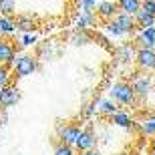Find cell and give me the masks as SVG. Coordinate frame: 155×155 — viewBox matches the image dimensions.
Segmentation results:
<instances>
[{
	"mask_svg": "<svg viewBox=\"0 0 155 155\" xmlns=\"http://www.w3.org/2000/svg\"><path fill=\"white\" fill-rule=\"evenodd\" d=\"M109 99L115 101L117 105H121V107L137 103V97H135V93H133V87H131V83H127V81H119V83H115V85L111 87L109 89Z\"/></svg>",
	"mask_w": 155,
	"mask_h": 155,
	"instance_id": "obj_1",
	"label": "cell"
},
{
	"mask_svg": "<svg viewBox=\"0 0 155 155\" xmlns=\"http://www.w3.org/2000/svg\"><path fill=\"white\" fill-rule=\"evenodd\" d=\"M38 69V63H36V57L32 54H16L14 57V63H12V71L16 77H30L35 71Z\"/></svg>",
	"mask_w": 155,
	"mask_h": 155,
	"instance_id": "obj_2",
	"label": "cell"
},
{
	"mask_svg": "<svg viewBox=\"0 0 155 155\" xmlns=\"http://www.w3.org/2000/svg\"><path fill=\"white\" fill-rule=\"evenodd\" d=\"M95 145H97V135L93 133L91 127H87V129H81L79 137H77V141H75L73 147H75L79 153H85V151H93Z\"/></svg>",
	"mask_w": 155,
	"mask_h": 155,
	"instance_id": "obj_3",
	"label": "cell"
},
{
	"mask_svg": "<svg viewBox=\"0 0 155 155\" xmlns=\"http://www.w3.org/2000/svg\"><path fill=\"white\" fill-rule=\"evenodd\" d=\"M131 87H133V93H135L137 101H145L153 91V81H151V77H135Z\"/></svg>",
	"mask_w": 155,
	"mask_h": 155,
	"instance_id": "obj_4",
	"label": "cell"
},
{
	"mask_svg": "<svg viewBox=\"0 0 155 155\" xmlns=\"http://www.w3.org/2000/svg\"><path fill=\"white\" fill-rule=\"evenodd\" d=\"M20 101V91L18 87L14 85H8V87H2L0 89V109H8V107H14V105Z\"/></svg>",
	"mask_w": 155,
	"mask_h": 155,
	"instance_id": "obj_5",
	"label": "cell"
},
{
	"mask_svg": "<svg viewBox=\"0 0 155 155\" xmlns=\"http://www.w3.org/2000/svg\"><path fill=\"white\" fill-rule=\"evenodd\" d=\"M135 63L141 71H155V48H137Z\"/></svg>",
	"mask_w": 155,
	"mask_h": 155,
	"instance_id": "obj_6",
	"label": "cell"
},
{
	"mask_svg": "<svg viewBox=\"0 0 155 155\" xmlns=\"http://www.w3.org/2000/svg\"><path fill=\"white\" fill-rule=\"evenodd\" d=\"M79 133H81V127H77V125H58L57 127V135L61 139V143L71 145V147L75 145Z\"/></svg>",
	"mask_w": 155,
	"mask_h": 155,
	"instance_id": "obj_7",
	"label": "cell"
},
{
	"mask_svg": "<svg viewBox=\"0 0 155 155\" xmlns=\"http://www.w3.org/2000/svg\"><path fill=\"white\" fill-rule=\"evenodd\" d=\"M14 57H16V46L12 45L8 38H0V64L12 67Z\"/></svg>",
	"mask_w": 155,
	"mask_h": 155,
	"instance_id": "obj_8",
	"label": "cell"
},
{
	"mask_svg": "<svg viewBox=\"0 0 155 155\" xmlns=\"http://www.w3.org/2000/svg\"><path fill=\"white\" fill-rule=\"evenodd\" d=\"M135 45L137 48H155V26L139 30L135 36Z\"/></svg>",
	"mask_w": 155,
	"mask_h": 155,
	"instance_id": "obj_9",
	"label": "cell"
},
{
	"mask_svg": "<svg viewBox=\"0 0 155 155\" xmlns=\"http://www.w3.org/2000/svg\"><path fill=\"white\" fill-rule=\"evenodd\" d=\"M97 16L99 18H103L105 22L107 20H113V18L117 16V2H113V0H103V2H99L97 4Z\"/></svg>",
	"mask_w": 155,
	"mask_h": 155,
	"instance_id": "obj_10",
	"label": "cell"
},
{
	"mask_svg": "<svg viewBox=\"0 0 155 155\" xmlns=\"http://www.w3.org/2000/svg\"><path fill=\"white\" fill-rule=\"evenodd\" d=\"M135 52H137V46L133 45V42H123V45L117 48V58L125 64L133 63V61H135Z\"/></svg>",
	"mask_w": 155,
	"mask_h": 155,
	"instance_id": "obj_11",
	"label": "cell"
},
{
	"mask_svg": "<svg viewBox=\"0 0 155 155\" xmlns=\"http://www.w3.org/2000/svg\"><path fill=\"white\" fill-rule=\"evenodd\" d=\"M117 22V26H119L121 30H123V35H133L135 32V20H133V16H129V14H121V12H117V16L113 18Z\"/></svg>",
	"mask_w": 155,
	"mask_h": 155,
	"instance_id": "obj_12",
	"label": "cell"
},
{
	"mask_svg": "<svg viewBox=\"0 0 155 155\" xmlns=\"http://www.w3.org/2000/svg\"><path fill=\"white\" fill-rule=\"evenodd\" d=\"M141 8V0H119L117 2V10L121 14H129V16H135Z\"/></svg>",
	"mask_w": 155,
	"mask_h": 155,
	"instance_id": "obj_13",
	"label": "cell"
},
{
	"mask_svg": "<svg viewBox=\"0 0 155 155\" xmlns=\"http://www.w3.org/2000/svg\"><path fill=\"white\" fill-rule=\"evenodd\" d=\"M95 103H97V111L101 113V115H105V117H111V115H115L117 111H119V105H117L115 101H111L109 97L99 99V101H95Z\"/></svg>",
	"mask_w": 155,
	"mask_h": 155,
	"instance_id": "obj_14",
	"label": "cell"
},
{
	"mask_svg": "<svg viewBox=\"0 0 155 155\" xmlns=\"http://www.w3.org/2000/svg\"><path fill=\"white\" fill-rule=\"evenodd\" d=\"M133 20H135V28H137V30H143V28H149V26H155V16H151V14L143 12L141 8H139V12L133 16Z\"/></svg>",
	"mask_w": 155,
	"mask_h": 155,
	"instance_id": "obj_15",
	"label": "cell"
},
{
	"mask_svg": "<svg viewBox=\"0 0 155 155\" xmlns=\"http://www.w3.org/2000/svg\"><path fill=\"white\" fill-rule=\"evenodd\" d=\"M111 119V123L113 125H117V127H123V129H131V125H133V119H131V115L127 113V111H117L115 115H111L109 117Z\"/></svg>",
	"mask_w": 155,
	"mask_h": 155,
	"instance_id": "obj_16",
	"label": "cell"
},
{
	"mask_svg": "<svg viewBox=\"0 0 155 155\" xmlns=\"http://www.w3.org/2000/svg\"><path fill=\"white\" fill-rule=\"evenodd\" d=\"M137 123H139V131L143 133L145 137H155V113L143 117V119L137 121Z\"/></svg>",
	"mask_w": 155,
	"mask_h": 155,
	"instance_id": "obj_17",
	"label": "cell"
},
{
	"mask_svg": "<svg viewBox=\"0 0 155 155\" xmlns=\"http://www.w3.org/2000/svg\"><path fill=\"white\" fill-rule=\"evenodd\" d=\"M14 26H16V30H20L22 35H26V32H32V30L36 28V22L32 20V16H18L16 20H14Z\"/></svg>",
	"mask_w": 155,
	"mask_h": 155,
	"instance_id": "obj_18",
	"label": "cell"
},
{
	"mask_svg": "<svg viewBox=\"0 0 155 155\" xmlns=\"http://www.w3.org/2000/svg\"><path fill=\"white\" fill-rule=\"evenodd\" d=\"M95 24H97V14H79V18H77V28L79 30H89Z\"/></svg>",
	"mask_w": 155,
	"mask_h": 155,
	"instance_id": "obj_19",
	"label": "cell"
},
{
	"mask_svg": "<svg viewBox=\"0 0 155 155\" xmlns=\"http://www.w3.org/2000/svg\"><path fill=\"white\" fill-rule=\"evenodd\" d=\"M16 32V26H14V20L8 16H0V36H8Z\"/></svg>",
	"mask_w": 155,
	"mask_h": 155,
	"instance_id": "obj_20",
	"label": "cell"
},
{
	"mask_svg": "<svg viewBox=\"0 0 155 155\" xmlns=\"http://www.w3.org/2000/svg\"><path fill=\"white\" fill-rule=\"evenodd\" d=\"M71 42L77 45V46L87 45V42H91V32H89V30H79V28H77L75 32L71 35Z\"/></svg>",
	"mask_w": 155,
	"mask_h": 155,
	"instance_id": "obj_21",
	"label": "cell"
},
{
	"mask_svg": "<svg viewBox=\"0 0 155 155\" xmlns=\"http://www.w3.org/2000/svg\"><path fill=\"white\" fill-rule=\"evenodd\" d=\"M16 12V2L14 0H0V16H8Z\"/></svg>",
	"mask_w": 155,
	"mask_h": 155,
	"instance_id": "obj_22",
	"label": "cell"
},
{
	"mask_svg": "<svg viewBox=\"0 0 155 155\" xmlns=\"http://www.w3.org/2000/svg\"><path fill=\"white\" fill-rule=\"evenodd\" d=\"M103 26H105V30H107V35H109L111 38H123V36H125V35H123V30L117 26L115 20H107Z\"/></svg>",
	"mask_w": 155,
	"mask_h": 155,
	"instance_id": "obj_23",
	"label": "cell"
},
{
	"mask_svg": "<svg viewBox=\"0 0 155 155\" xmlns=\"http://www.w3.org/2000/svg\"><path fill=\"white\" fill-rule=\"evenodd\" d=\"M81 14H95L97 10V0H79Z\"/></svg>",
	"mask_w": 155,
	"mask_h": 155,
	"instance_id": "obj_24",
	"label": "cell"
},
{
	"mask_svg": "<svg viewBox=\"0 0 155 155\" xmlns=\"http://www.w3.org/2000/svg\"><path fill=\"white\" fill-rule=\"evenodd\" d=\"M8 85H10V71H8V67L0 64V89Z\"/></svg>",
	"mask_w": 155,
	"mask_h": 155,
	"instance_id": "obj_25",
	"label": "cell"
},
{
	"mask_svg": "<svg viewBox=\"0 0 155 155\" xmlns=\"http://www.w3.org/2000/svg\"><path fill=\"white\" fill-rule=\"evenodd\" d=\"M54 155H75V147L64 145V143H58L57 147H54Z\"/></svg>",
	"mask_w": 155,
	"mask_h": 155,
	"instance_id": "obj_26",
	"label": "cell"
},
{
	"mask_svg": "<svg viewBox=\"0 0 155 155\" xmlns=\"http://www.w3.org/2000/svg\"><path fill=\"white\" fill-rule=\"evenodd\" d=\"M141 10L155 16V0H141Z\"/></svg>",
	"mask_w": 155,
	"mask_h": 155,
	"instance_id": "obj_27",
	"label": "cell"
},
{
	"mask_svg": "<svg viewBox=\"0 0 155 155\" xmlns=\"http://www.w3.org/2000/svg\"><path fill=\"white\" fill-rule=\"evenodd\" d=\"M36 42V35L35 32H26V35H22V38H20V45L22 46H32Z\"/></svg>",
	"mask_w": 155,
	"mask_h": 155,
	"instance_id": "obj_28",
	"label": "cell"
},
{
	"mask_svg": "<svg viewBox=\"0 0 155 155\" xmlns=\"http://www.w3.org/2000/svg\"><path fill=\"white\" fill-rule=\"evenodd\" d=\"M93 113H97V103H89V105H85V109H83V117H91Z\"/></svg>",
	"mask_w": 155,
	"mask_h": 155,
	"instance_id": "obj_29",
	"label": "cell"
},
{
	"mask_svg": "<svg viewBox=\"0 0 155 155\" xmlns=\"http://www.w3.org/2000/svg\"><path fill=\"white\" fill-rule=\"evenodd\" d=\"M6 121H8V115H6L4 109H0V125H4Z\"/></svg>",
	"mask_w": 155,
	"mask_h": 155,
	"instance_id": "obj_30",
	"label": "cell"
},
{
	"mask_svg": "<svg viewBox=\"0 0 155 155\" xmlns=\"http://www.w3.org/2000/svg\"><path fill=\"white\" fill-rule=\"evenodd\" d=\"M81 155H101V153H99V151H95V149H93V151H85V153H81Z\"/></svg>",
	"mask_w": 155,
	"mask_h": 155,
	"instance_id": "obj_31",
	"label": "cell"
},
{
	"mask_svg": "<svg viewBox=\"0 0 155 155\" xmlns=\"http://www.w3.org/2000/svg\"><path fill=\"white\" fill-rule=\"evenodd\" d=\"M117 155H127V153H117Z\"/></svg>",
	"mask_w": 155,
	"mask_h": 155,
	"instance_id": "obj_32",
	"label": "cell"
}]
</instances>
